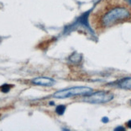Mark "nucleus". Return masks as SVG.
<instances>
[{"label":"nucleus","instance_id":"nucleus-1","mask_svg":"<svg viewBox=\"0 0 131 131\" xmlns=\"http://www.w3.org/2000/svg\"><path fill=\"white\" fill-rule=\"evenodd\" d=\"M131 21V7L124 0H104L90 16L91 26L96 31Z\"/></svg>","mask_w":131,"mask_h":131},{"label":"nucleus","instance_id":"nucleus-2","mask_svg":"<svg viewBox=\"0 0 131 131\" xmlns=\"http://www.w3.org/2000/svg\"><path fill=\"white\" fill-rule=\"evenodd\" d=\"M92 93H93V89L89 87L77 86V87H72V88L57 91V92L53 94V96L57 99H65V98L77 96H86Z\"/></svg>","mask_w":131,"mask_h":131},{"label":"nucleus","instance_id":"nucleus-3","mask_svg":"<svg viewBox=\"0 0 131 131\" xmlns=\"http://www.w3.org/2000/svg\"><path fill=\"white\" fill-rule=\"evenodd\" d=\"M113 99V94L105 91H98L94 93H91L84 98V101L92 104H102L110 102Z\"/></svg>","mask_w":131,"mask_h":131},{"label":"nucleus","instance_id":"nucleus-4","mask_svg":"<svg viewBox=\"0 0 131 131\" xmlns=\"http://www.w3.org/2000/svg\"><path fill=\"white\" fill-rule=\"evenodd\" d=\"M31 82L34 84L39 85V86H46V87H50L55 84L56 81L53 79L46 77H39L35 79H33Z\"/></svg>","mask_w":131,"mask_h":131},{"label":"nucleus","instance_id":"nucleus-5","mask_svg":"<svg viewBox=\"0 0 131 131\" xmlns=\"http://www.w3.org/2000/svg\"><path fill=\"white\" fill-rule=\"evenodd\" d=\"M117 85L122 89H131V77H124L118 81Z\"/></svg>","mask_w":131,"mask_h":131},{"label":"nucleus","instance_id":"nucleus-6","mask_svg":"<svg viewBox=\"0 0 131 131\" xmlns=\"http://www.w3.org/2000/svg\"><path fill=\"white\" fill-rule=\"evenodd\" d=\"M66 110V106L64 105H60L56 108V113H57L58 115H63Z\"/></svg>","mask_w":131,"mask_h":131},{"label":"nucleus","instance_id":"nucleus-7","mask_svg":"<svg viewBox=\"0 0 131 131\" xmlns=\"http://www.w3.org/2000/svg\"><path fill=\"white\" fill-rule=\"evenodd\" d=\"M10 88H11V85L7 84H5L2 85L1 88H0V89H1V91H2L3 93H8L9 92Z\"/></svg>","mask_w":131,"mask_h":131},{"label":"nucleus","instance_id":"nucleus-8","mask_svg":"<svg viewBox=\"0 0 131 131\" xmlns=\"http://www.w3.org/2000/svg\"><path fill=\"white\" fill-rule=\"evenodd\" d=\"M102 122H105V123H106V122H109V118H108L107 117H103V118H102Z\"/></svg>","mask_w":131,"mask_h":131},{"label":"nucleus","instance_id":"nucleus-9","mask_svg":"<svg viewBox=\"0 0 131 131\" xmlns=\"http://www.w3.org/2000/svg\"><path fill=\"white\" fill-rule=\"evenodd\" d=\"M114 130H116V131H117V130H125V129H124L123 127L120 126V127H117V128H116Z\"/></svg>","mask_w":131,"mask_h":131},{"label":"nucleus","instance_id":"nucleus-10","mask_svg":"<svg viewBox=\"0 0 131 131\" xmlns=\"http://www.w3.org/2000/svg\"><path fill=\"white\" fill-rule=\"evenodd\" d=\"M126 126H127L129 128H130V129H131V120H129V121L126 123Z\"/></svg>","mask_w":131,"mask_h":131},{"label":"nucleus","instance_id":"nucleus-11","mask_svg":"<svg viewBox=\"0 0 131 131\" xmlns=\"http://www.w3.org/2000/svg\"><path fill=\"white\" fill-rule=\"evenodd\" d=\"M130 102H131V101H130Z\"/></svg>","mask_w":131,"mask_h":131}]
</instances>
